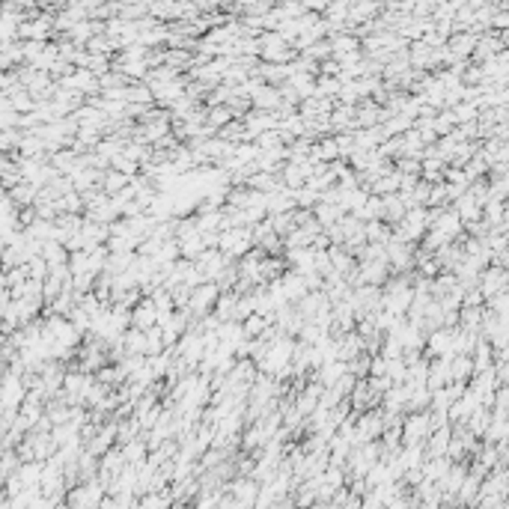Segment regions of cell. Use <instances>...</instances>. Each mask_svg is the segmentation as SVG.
Listing matches in <instances>:
<instances>
[{"label": "cell", "mask_w": 509, "mask_h": 509, "mask_svg": "<svg viewBox=\"0 0 509 509\" xmlns=\"http://www.w3.org/2000/svg\"><path fill=\"white\" fill-rule=\"evenodd\" d=\"M131 321L137 328H143V331H149L155 321H158V310H155V304L152 301H146V304H140L137 310H134V316H131Z\"/></svg>", "instance_id": "6da1fadb"}, {"label": "cell", "mask_w": 509, "mask_h": 509, "mask_svg": "<svg viewBox=\"0 0 509 509\" xmlns=\"http://www.w3.org/2000/svg\"><path fill=\"white\" fill-rule=\"evenodd\" d=\"M211 298H214V286H203L200 292H194L191 307H194V310H200V313H206V307H209Z\"/></svg>", "instance_id": "7a4b0ae2"}, {"label": "cell", "mask_w": 509, "mask_h": 509, "mask_svg": "<svg viewBox=\"0 0 509 509\" xmlns=\"http://www.w3.org/2000/svg\"><path fill=\"white\" fill-rule=\"evenodd\" d=\"M477 42V36H462V39H453V54H467L471 45Z\"/></svg>", "instance_id": "277c9868"}, {"label": "cell", "mask_w": 509, "mask_h": 509, "mask_svg": "<svg viewBox=\"0 0 509 509\" xmlns=\"http://www.w3.org/2000/svg\"><path fill=\"white\" fill-rule=\"evenodd\" d=\"M253 92H257V99H253V102H257L259 107H268V104H277V102H280V99H277V90H268V87H265V90H253Z\"/></svg>", "instance_id": "3957f363"}]
</instances>
